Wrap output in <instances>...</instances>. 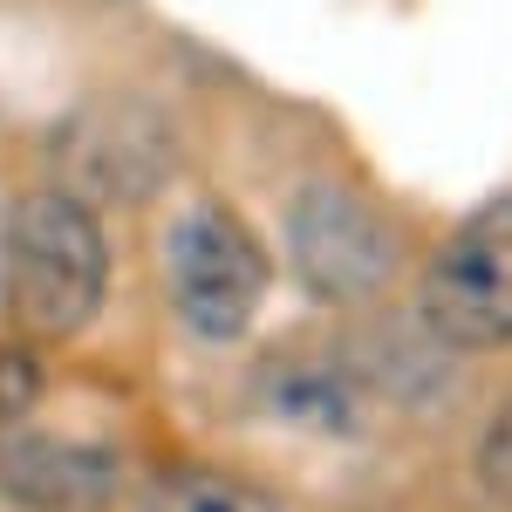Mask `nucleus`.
I'll return each instance as SVG.
<instances>
[{"mask_svg": "<svg viewBox=\"0 0 512 512\" xmlns=\"http://www.w3.org/2000/svg\"><path fill=\"white\" fill-rule=\"evenodd\" d=\"M35 396H41L35 362H28V355H0V431L21 424V417L35 410Z\"/></svg>", "mask_w": 512, "mask_h": 512, "instance_id": "8", "label": "nucleus"}, {"mask_svg": "<svg viewBox=\"0 0 512 512\" xmlns=\"http://www.w3.org/2000/svg\"><path fill=\"white\" fill-rule=\"evenodd\" d=\"M0 472L41 512H76L103 492V465L82 458V451H55V444H14V451H0Z\"/></svg>", "mask_w": 512, "mask_h": 512, "instance_id": "5", "label": "nucleus"}, {"mask_svg": "<svg viewBox=\"0 0 512 512\" xmlns=\"http://www.w3.org/2000/svg\"><path fill=\"white\" fill-rule=\"evenodd\" d=\"M478 478H485V492L512 506V403L492 417V431H485V451H478Z\"/></svg>", "mask_w": 512, "mask_h": 512, "instance_id": "7", "label": "nucleus"}, {"mask_svg": "<svg viewBox=\"0 0 512 512\" xmlns=\"http://www.w3.org/2000/svg\"><path fill=\"white\" fill-rule=\"evenodd\" d=\"M424 315L458 349L512 342V198L472 212L437 246L431 274H424Z\"/></svg>", "mask_w": 512, "mask_h": 512, "instance_id": "3", "label": "nucleus"}, {"mask_svg": "<svg viewBox=\"0 0 512 512\" xmlns=\"http://www.w3.org/2000/svg\"><path fill=\"white\" fill-rule=\"evenodd\" d=\"M103 233L96 219L82 212L76 198L62 192H35L7 212V233H0V294L7 308L41 328V335H69L96 315L103 301Z\"/></svg>", "mask_w": 512, "mask_h": 512, "instance_id": "1", "label": "nucleus"}, {"mask_svg": "<svg viewBox=\"0 0 512 512\" xmlns=\"http://www.w3.org/2000/svg\"><path fill=\"white\" fill-rule=\"evenodd\" d=\"M144 512H280L260 485L246 478H226V472H171L151 485Z\"/></svg>", "mask_w": 512, "mask_h": 512, "instance_id": "6", "label": "nucleus"}, {"mask_svg": "<svg viewBox=\"0 0 512 512\" xmlns=\"http://www.w3.org/2000/svg\"><path fill=\"white\" fill-rule=\"evenodd\" d=\"M294 246H301V267L321 294H362L369 280L383 274L390 260V239L383 226L342 192H315L294 219Z\"/></svg>", "mask_w": 512, "mask_h": 512, "instance_id": "4", "label": "nucleus"}, {"mask_svg": "<svg viewBox=\"0 0 512 512\" xmlns=\"http://www.w3.org/2000/svg\"><path fill=\"white\" fill-rule=\"evenodd\" d=\"M164 274L192 335L233 342L267 294V253L226 205H192L164 239Z\"/></svg>", "mask_w": 512, "mask_h": 512, "instance_id": "2", "label": "nucleus"}]
</instances>
